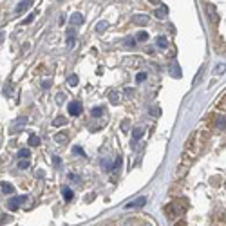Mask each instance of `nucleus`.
I'll return each mask as SVG.
<instances>
[{"instance_id": "nucleus-1", "label": "nucleus", "mask_w": 226, "mask_h": 226, "mask_svg": "<svg viewBox=\"0 0 226 226\" xmlns=\"http://www.w3.org/2000/svg\"><path fill=\"white\" fill-rule=\"evenodd\" d=\"M81 103L80 101H72L71 105H69V114L71 116H78V114H81Z\"/></svg>"}, {"instance_id": "nucleus-2", "label": "nucleus", "mask_w": 226, "mask_h": 226, "mask_svg": "<svg viewBox=\"0 0 226 226\" xmlns=\"http://www.w3.org/2000/svg\"><path fill=\"white\" fill-rule=\"evenodd\" d=\"M24 201H27V197H25V196H22V197H14V199H11V201H9V205H7V206H9V210H13V212H14V210L20 206V203H24Z\"/></svg>"}, {"instance_id": "nucleus-3", "label": "nucleus", "mask_w": 226, "mask_h": 226, "mask_svg": "<svg viewBox=\"0 0 226 226\" xmlns=\"http://www.w3.org/2000/svg\"><path fill=\"white\" fill-rule=\"evenodd\" d=\"M145 203H147V197H139L138 201H134V203H129L125 208H139V206H145Z\"/></svg>"}, {"instance_id": "nucleus-4", "label": "nucleus", "mask_w": 226, "mask_h": 226, "mask_svg": "<svg viewBox=\"0 0 226 226\" xmlns=\"http://www.w3.org/2000/svg\"><path fill=\"white\" fill-rule=\"evenodd\" d=\"M134 22H136L138 25H147V24H148V16H147V14H136V16H134Z\"/></svg>"}, {"instance_id": "nucleus-5", "label": "nucleus", "mask_w": 226, "mask_h": 226, "mask_svg": "<svg viewBox=\"0 0 226 226\" xmlns=\"http://www.w3.org/2000/svg\"><path fill=\"white\" fill-rule=\"evenodd\" d=\"M29 5H31V0H24L22 4H18V5H16V13H24Z\"/></svg>"}, {"instance_id": "nucleus-6", "label": "nucleus", "mask_w": 226, "mask_h": 226, "mask_svg": "<svg viewBox=\"0 0 226 226\" xmlns=\"http://www.w3.org/2000/svg\"><path fill=\"white\" fill-rule=\"evenodd\" d=\"M0 190L4 192V194H13V185H9V183H0Z\"/></svg>"}, {"instance_id": "nucleus-7", "label": "nucleus", "mask_w": 226, "mask_h": 226, "mask_svg": "<svg viewBox=\"0 0 226 226\" xmlns=\"http://www.w3.org/2000/svg\"><path fill=\"white\" fill-rule=\"evenodd\" d=\"M81 22H83V16H81L80 13H76V14H72V18H71V24H72V25H76V24L80 25Z\"/></svg>"}, {"instance_id": "nucleus-8", "label": "nucleus", "mask_w": 226, "mask_h": 226, "mask_svg": "<svg viewBox=\"0 0 226 226\" xmlns=\"http://www.w3.org/2000/svg\"><path fill=\"white\" fill-rule=\"evenodd\" d=\"M67 139H69L67 134H62V132H58V134L54 136V141H56V143H67Z\"/></svg>"}, {"instance_id": "nucleus-9", "label": "nucleus", "mask_w": 226, "mask_h": 226, "mask_svg": "<svg viewBox=\"0 0 226 226\" xmlns=\"http://www.w3.org/2000/svg\"><path fill=\"white\" fill-rule=\"evenodd\" d=\"M67 36H69V38H67V47H72V45H74V31H69Z\"/></svg>"}, {"instance_id": "nucleus-10", "label": "nucleus", "mask_w": 226, "mask_h": 226, "mask_svg": "<svg viewBox=\"0 0 226 226\" xmlns=\"http://www.w3.org/2000/svg\"><path fill=\"white\" fill-rule=\"evenodd\" d=\"M65 123H67V119H65V118H62V116H60V118H56V119L53 121V125H54V127H62V125H65Z\"/></svg>"}, {"instance_id": "nucleus-11", "label": "nucleus", "mask_w": 226, "mask_h": 226, "mask_svg": "<svg viewBox=\"0 0 226 226\" xmlns=\"http://www.w3.org/2000/svg\"><path fill=\"white\" fill-rule=\"evenodd\" d=\"M109 98H110V101H112V103H119V94H118V92H114V91H112V92L109 94Z\"/></svg>"}, {"instance_id": "nucleus-12", "label": "nucleus", "mask_w": 226, "mask_h": 226, "mask_svg": "<svg viewBox=\"0 0 226 226\" xmlns=\"http://www.w3.org/2000/svg\"><path fill=\"white\" fill-rule=\"evenodd\" d=\"M101 112H103V109H101V107H94V109L91 110V114H92L94 118H100V116H101Z\"/></svg>"}, {"instance_id": "nucleus-13", "label": "nucleus", "mask_w": 226, "mask_h": 226, "mask_svg": "<svg viewBox=\"0 0 226 226\" xmlns=\"http://www.w3.org/2000/svg\"><path fill=\"white\" fill-rule=\"evenodd\" d=\"M29 145H31V147L40 145V138H38V136H31V138H29Z\"/></svg>"}, {"instance_id": "nucleus-14", "label": "nucleus", "mask_w": 226, "mask_h": 226, "mask_svg": "<svg viewBox=\"0 0 226 226\" xmlns=\"http://www.w3.org/2000/svg\"><path fill=\"white\" fill-rule=\"evenodd\" d=\"M67 81H69V85H71V87H74V85H78V76H76V74H72V76H69V80H67Z\"/></svg>"}, {"instance_id": "nucleus-15", "label": "nucleus", "mask_w": 226, "mask_h": 226, "mask_svg": "<svg viewBox=\"0 0 226 226\" xmlns=\"http://www.w3.org/2000/svg\"><path fill=\"white\" fill-rule=\"evenodd\" d=\"M165 14H167V7H161V9L156 11V16H158V18H165Z\"/></svg>"}, {"instance_id": "nucleus-16", "label": "nucleus", "mask_w": 226, "mask_h": 226, "mask_svg": "<svg viewBox=\"0 0 226 226\" xmlns=\"http://www.w3.org/2000/svg\"><path fill=\"white\" fill-rule=\"evenodd\" d=\"M158 45H159V47H167V45H168L167 38H165V36H159V38H158Z\"/></svg>"}, {"instance_id": "nucleus-17", "label": "nucleus", "mask_w": 226, "mask_h": 226, "mask_svg": "<svg viewBox=\"0 0 226 226\" xmlns=\"http://www.w3.org/2000/svg\"><path fill=\"white\" fill-rule=\"evenodd\" d=\"M101 167L107 170V168H112V161L110 159H101Z\"/></svg>"}, {"instance_id": "nucleus-18", "label": "nucleus", "mask_w": 226, "mask_h": 226, "mask_svg": "<svg viewBox=\"0 0 226 226\" xmlns=\"http://www.w3.org/2000/svg\"><path fill=\"white\" fill-rule=\"evenodd\" d=\"M63 197H65V201H71L72 199V192L69 188H63Z\"/></svg>"}, {"instance_id": "nucleus-19", "label": "nucleus", "mask_w": 226, "mask_h": 226, "mask_svg": "<svg viewBox=\"0 0 226 226\" xmlns=\"http://www.w3.org/2000/svg\"><path fill=\"white\" fill-rule=\"evenodd\" d=\"M105 27H107V22H100V24L96 25V31H98V33H103Z\"/></svg>"}, {"instance_id": "nucleus-20", "label": "nucleus", "mask_w": 226, "mask_h": 226, "mask_svg": "<svg viewBox=\"0 0 226 226\" xmlns=\"http://www.w3.org/2000/svg\"><path fill=\"white\" fill-rule=\"evenodd\" d=\"M132 136H134V141H136V139H139V138L143 136V130H141V129H136V130L132 132Z\"/></svg>"}, {"instance_id": "nucleus-21", "label": "nucleus", "mask_w": 226, "mask_h": 226, "mask_svg": "<svg viewBox=\"0 0 226 226\" xmlns=\"http://www.w3.org/2000/svg\"><path fill=\"white\" fill-rule=\"evenodd\" d=\"M147 38H148V34H147V33H145V31H141V33H139V34H138V38H136V40H139V42H145V40H147Z\"/></svg>"}, {"instance_id": "nucleus-22", "label": "nucleus", "mask_w": 226, "mask_h": 226, "mask_svg": "<svg viewBox=\"0 0 226 226\" xmlns=\"http://www.w3.org/2000/svg\"><path fill=\"white\" fill-rule=\"evenodd\" d=\"M29 156H31L29 148H22V150H20V158H24V159H25V158H29Z\"/></svg>"}, {"instance_id": "nucleus-23", "label": "nucleus", "mask_w": 226, "mask_h": 226, "mask_svg": "<svg viewBox=\"0 0 226 226\" xmlns=\"http://www.w3.org/2000/svg\"><path fill=\"white\" fill-rule=\"evenodd\" d=\"M34 14H38V13H36V11H34V13H33V14H29V16H27V18H25V20H24V25H27V24H31V22H33V18H34Z\"/></svg>"}, {"instance_id": "nucleus-24", "label": "nucleus", "mask_w": 226, "mask_h": 226, "mask_svg": "<svg viewBox=\"0 0 226 226\" xmlns=\"http://www.w3.org/2000/svg\"><path fill=\"white\" fill-rule=\"evenodd\" d=\"M172 74H174L176 78H177V76H181V69H179L177 65H174V67H172Z\"/></svg>"}, {"instance_id": "nucleus-25", "label": "nucleus", "mask_w": 226, "mask_h": 226, "mask_svg": "<svg viewBox=\"0 0 226 226\" xmlns=\"http://www.w3.org/2000/svg\"><path fill=\"white\" fill-rule=\"evenodd\" d=\"M18 167H20L22 170H25V168H29V161H27V159H24V161H20V163H18Z\"/></svg>"}, {"instance_id": "nucleus-26", "label": "nucleus", "mask_w": 226, "mask_h": 226, "mask_svg": "<svg viewBox=\"0 0 226 226\" xmlns=\"http://www.w3.org/2000/svg\"><path fill=\"white\" fill-rule=\"evenodd\" d=\"M136 80H138V81H145V80H147V74H145V72H139V74L136 76Z\"/></svg>"}, {"instance_id": "nucleus-27", "label": "nucleus", "mask_w": 226, "mask_h": 226, "mask_svg": "<svg viewBox=\"0 0 226 226\" xmlns=\"http://www.w3.org/2000/svg\"><path fill=\"white\" fill-rule=\"evenodd\" d=\"M63 100H65V94H62V92H60V94L56 96V101H58V103H63Z\"/></svg>"}, {"instance_id": "nucleus-28", "label": "nucleus", "mask_w": 226, "mask_h": 226, "mask_svg": "<svg viewBox=\"0 0 226 226\" xmlns=\"http://www.w3.org/2000/svg\"><path fill=\"white\" fill-rule=\"evenodd\" d=\"M119 165H121V158H118V159H116V163H114L112 167H114V168H119Z\"/></svg>"}, {"instance_id": "nucleus-29", "label": "nucleus", "mask_w": 226, "mask_h": 226, "mask_svg": "<svg viewBox=\"0 0 226 226\" xmlns=\"http://www.w3.org/2000/svg\"><path fill=\"white\" fill-rule=\"evenodd\" d=\"M74 152H76V154H80V156H83V150H81L80 147H74Z\"/></svg>"}, {"instance_id": "nucleus-30", "label": "nucleus", "mask_w": 226, "mask_h": 226, "mask_svg": "<svg viewBox=\"0 0 226 226\" xmlns=\"http://www.w3.org/2000/svg\"><path fill=\"white\" fill-rule=\"evenodd\" d=\"M42 87H43V89H49V87H51V81H43Z\"/></svg>"}, {"instance_id": "nucleus-31", "label": "nucleus", "mask_w": 226, "mask_h": 226, "mask_svg": "<svg viewBox=\"0 0 226 226\" xmlns=\"http://www.w3.org/2000/svg\"><path fill=\"white\" fill-rule=\"evenodd\" d=\"M121 127H123V130H127V129H129V121H127V119H125V121H123V123H121Z\"/></svg>"}, {"instance_id": "nucleus-32", "label": "nucleus", "mask_w": 226, "mask_h": 226, "mask_svg": "<svg viewBox=\"0 0 226 226\" xmlns=\"http://www.w3.org/2000/svg\"><path fill=\"white\" fill-rule=\"evenodd\" d=\"M127 45H134V38H127Z\"/></svg>"}, {"instance_id": "nucleus-33", "label": "nucleus", "mask_w": 226, "mask_h": 226, "mask_svg": "<svg viewBox=\"0 0 226 226\" xmlns=\"http://www.w3.org/2000/svg\"><path fill=\"white\" fill-rule=\"evenodd\" d=\"M53 163H54V165L58 167V165H60V158H53Z\"/></svg>"}, {"instance_id": "nucleus-34", "label": "nucleus", "mask_w": 226, "mask_h": 226, "mask_svg": "<svg viewBox=\"0 0 226 226\" xmlns=\"http://www.w3.org/2000/svg\"><path fill=\"white\" fill-rule=\"evenodd\" d=\"M4 38H5V34H4V33H2V31H0V43H2V42H4Z\"/></svg>"}, {"instance_id": "nucleus-35", "label": "nucleus", "mask_w": 226, "mask_h": 226, "mask_svg": "<svg viewBox=\"0 0 226 226\" xmlns=\"http://www.w3.org/2000/svg\"><path fill=\"white\" fill-rule=\"evenodd\" d=\"M147 226H150V224H147Z\"/></svg>"}]
</instances>
